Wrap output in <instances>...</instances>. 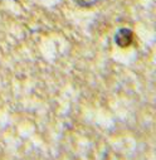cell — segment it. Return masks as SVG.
I'll return each instance as SVG.
<instances>
[{
    "label": "cell",
    "mask_w": 156,
    "mask_h": 160,
    "mask_svg": "<svg viewBox=\"0 0 156 160\" xmlns=\"http://www.w3.org/2000/svg\"><path fill=\"white\" fill-rule=\"evenodd\" d=\"M134 41V33L131 29L129 28H121L117 30L116 35H115V42L119 47H129Z\"/></svg>",
    "instance_id": "1"
}]
</instances>
